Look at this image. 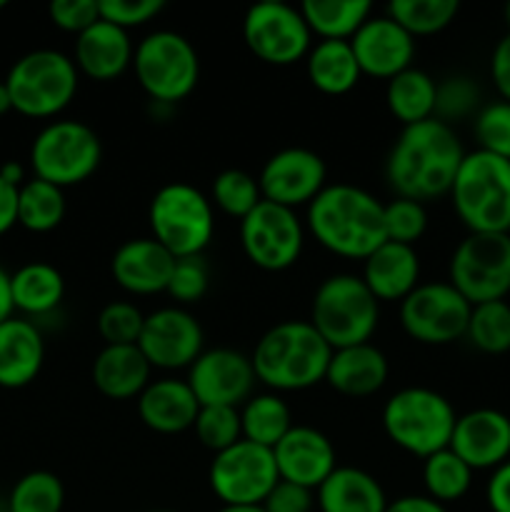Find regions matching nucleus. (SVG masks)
<instances>
[{
  "label": "nucleus",
  "instance_id": "nucleus-41",
  "mask_svg": "<svg viewBox=\"0 0 510 512\" xmlns=\"http://www.w3.org/2000/svg\"><path fill=\"white\" fill-rule=\"evenodd\" d=\"M193 430L203 448L213 450L215 455L223 453L243 440L240 410L228 408V405H205L195 418Z\"/></svg>",
  "mask_w": 510,
  "mask_h": 512
},
{
  "label": "nucleus",
  "instance_id": "nucleus-22",
  "mask_svg": "<svg viewBox=\"0 0 510 512\" xmlns=\"http://www.w3.org/2000/svg\"><path fill=\"white\" fill-rule=\"evenodd\" d=\"M175 258L155 238L125 240L110 260L113 280L130 295H158L168 290Z\"/></svg>",
  "mask_w": 510,
  "mask_h": 512
},
{
  "label": "nucleus",
  "instance_id": "nucleus-18",
  "mask_svg": "<svg viewBox=\"0 0 510 512\" xmlns=\"http://www.w3.org/2000/svg\"><path fill=\"white\" fill-rule=\"evenodd\" d=\"M255 383L258 378H255L253 360L230 348L203 350L188 368V385L198 398L200 408L245 405L253 398Z\"/></svg>",
  "mask_w": 510,
  "mask_h": 512
},
{
  "label": "nucleus",
  "instance_id": "nucleus-48",
  "mask_svg": "<svg viewBox=\"0 0 510 512\" xmlns=\"http://www.w3.org/2000/svg\"><path fill=\"white\" fill-rule=\"evenodd\" d=\"M48 15L55 28L78 38L100 20V5L98 0H53L48 5Z\"/></svg>",
  "mask_w": 510,
  "mask_h": 512
},
{
  "label": "nucleus",
  "instance_id": "nucleus-23",
  "mask_svg": "<svg viewBox=\"0 0 510 512\" xmlns=\"http://www.w3.org/2000/svg\"><path fill=\"white\" fill-rule=\"evenodd\" d=\"M133 55L135 48L128 30L100 18L98 23L90 25L85 33L75 38L73 63L85 78L110 83L133 65Z\"/></svg>",
  "mask_w": 510,
  "mask_h": 512
},
{
  "label": "nucleus",
  "instance_id": "nucleus-60",
  "mask_svg": "<svg viewBox=\"0 0 510 512\" xmlns=\"http://www.w3.org/2000/svg\"><path fill=\"white\" fill-rule=\"evenodd\" d=\"M153 512H173V510H153Z\"/></svg>",
  "mask_w": 510,
  "mask_h": 512
},
{
  "label": "nucleus",
  "instance_id": "nucleus-30",
  "mask_svg": "<svg viewBox=\"0 0 510 512\" xmlns=\"http://www.w3.org/2000/svg\"><path fill=\"white\" fill-rule=\"evenodd\" d=\"M310 85L325 95H345L360 83L363 73L348 40H318L305 58Z\"/></svg>",
  "mask_w": 510,
  "mask_h": 512
},
{
  "label": "nucleus",
  "instance_id": "nucleus-15",
  "mask_svg": "<svg viewBox=\"0 0 510 512\" xmlns=\"http://www.w3.org/2000/svg\"><path fill=\"white\" fill-rule=\"evenodd\" d=\"M210 490L223 505H263L280 483L273 450L240 440L210 463Z\"/></svg>",
  "mask_w": 510,
  "mask_h": 512
},
{
  "label": "nucleus",
  "instance_id": "nucleus-31",
  "mask_svg": "<svg viewBox=\"0 0 510 512\" xmlns=\"http://www.w3.org/2000/svg\"><path fill=\"white\" fill-rule=\"evenodd\" d=\"M10 293H13L15 310L40 318L58 310V305L63 303L65 280L55 265L35 260L10 275Z\"/></svg>",
  "mask_w": 510,
  "mask_h": 512
},
{
  "label": "nucleus",
  "instance_id": "nucleus-9",
  "mask_svg": "<svg viewBox=\"0 0 510 512\" xmlns=\"http://www.w3.org/2000/svg\"><path fill=\"white\" fill-rule=\"evenodd\" d=\"M133 70L140 88L155 105H175L188 98L200 78L193 43L175 30H155L135 45Z\"/></svg>",
  "mask_w": 510,
  "mask_h": 512
},
{
  "label": "nucleus",
  "instance_id": "nucleus-52",
  "mask_svg": "<svg viewBox=\"0 0 510 512\" xmlns=\"http://www.w3.org/2000/svg\"><path fill=\"white\" fill-rule=\"evenodd\" d=\"M18 190L20 188L0 178V235L18 225Z\"/></svg>",
  "mask_w": 510,
  "mask_h": 512
},
{
  "label": "nucleus",
  "instance_id": "nucleus-1",
  "mask_svg": "<svg viewBox=\"0 0 510 512\" xmlns=\"http://www.w3.org/2000/svg\"><path fill=\"white\" fill-rule=\"evenodd\" d=\"M463 158L453 125L438 118L405 125L385 163V180L395 198L425 203L450 193Z\"/></svg>",
  "mask_w": 510,
  "mask_h": 512
},
{
  "label": "nucleus",
  "instance_id": "nucleus-10",
  "mask_svg": "<svg viewBox=\"0 0 510 512\" xmlns=\"http://www.w3.org/2000/svg\"><path fill=\"white\" fill-rule=\"evenodd\" d=\"M100 158L103 145L98 133L80 120H53L30 145L35 178L60 190L85 183L98 170Z\"/></svg>",
  "mask_w": 510,
  "mask_h": 512
},
{
  "label": "nucleus",
  "instance_id": "nucleus-27",
  "mask_svg": "<svg viewBox=\"0 0 510 512\" xmlns=\"http://www.w3.org/2000/svg\"><path fill=\"white\" fill-rule=\"evenodd\" d=\"M388 358L373 343L333 350L325 383L348 398H368L388 383Z\"/></svg>",
  "mask_w": 510,
  "mask_h": 512
},
{
  "label": "nucleus",
  "instance_id": "nucleus-37",
  "mask_svg": "<svg viewBox=\"0 0 510 512\" xmlns=\"http://www.w3.org/2000/svg\"><path fill=\"white\" fill-rule=\"evenodd\" d=\"M458 0H393L385 8V15L393 18L405 33L435 35L448 28L458 15Z\"/></svg>",
  "mask_w": 510,
  "mask_h": 512
},
{
  "label": "nucleus",
  "instance_id": "nucleus-19",
  "mask_svg": "<svg viewBox=\"0 0 510 512\" xmlns=\"http://www.w3.org/2000/svg\"><path fill=\"white\" fill-rule=\"evenodd\" d=\"M360 73L370 78L393 80L403 70L413 68L415 38L405 33L388 15H370L363 28L350 40Z\"/></svg>",
  "mask_w": 510,
  "mask_h": 512
},
{
  "label": "nucleus",
  "instance_id": "nucleus-46",
  "mask_svg": "<svg viewBox=\"0 0 510 512\" xmlns=\"http://www.w3.org/2000/svg\"><path fill=\"white\" fill-rule=\"evenodd\" d=\"M210 285V270L205 265L203 255H193V258H178L175 260L173 275L165 293L180 305L198 303Z\"/></svg>",
  "mask_w": 510,
  "mask_h": 512
},
{
  "label": "nucleus",
  "instance_id": "nucleus-47",
  "mask_svg": "<svg viewBox=\"0 0 510 512\" xmlns=\"http://www.w3.org/2000/svg\"><path fill=\"white\" fill-rule=\"evenodd\" d=\"M100 18L118 28L130 30L150 23L163 13V0H98Z\"/></svg>",
  "mask_w": 510,
  "mask_h": 512
},
{
  "label": "nucleus",
  "instance_id": "nucleus-3",
  "mask_svg": "<svg viewBox=\"0 0 510 512\" xmlns=\"http://www.w3.org/2000/svg\"><path fill=\"white\" fill-rule=\"evenodd\" d=\"M330 355L333 348L310 320H285L258 340L250 360L258 383L273 393H295L323 383Z\"/></svg>",
  "mask_w": 510,
  "mask_h": 512
},
{
  "label": "nucleus",
  "instance_id": "nucleus-25",
  "mask_svg": "<svg viewBox=\"0 0 510 512\" xmlns=\"http://www.w3.org/2000/svg\"><path fill=\"white\" fill-rule=\"evenodd\" d=\"M198 413L200 403L193 390H190L188 380H150L148 388L138 395V415L145 428H150L153 433H185L195 425Z\"/></svg>",
  "mask_w": 510,
  "mask_h": 512
},
{
  "label": "nucleus",
  "instance_id": "nucleus-56",
  "mask_svg": "<svg viewBox=\"0 0 510 512\" xmlns=\"http://www.w3.org/2000/svg\"><path fill=\"white\" fill-rule=\"evenodd\" d=\"M13 110V100H10V93H8V85H5V80H0V115L10 113Z\"/></svg>",
  "mask_w": 510,
  "mask_h": 512
},
{
  "label": "nucleus",
  "instance_id": "nucleus-59",
  "mask_svg": "<svg viewBox=\"0 0 510 512\" xmlns=\"http://www.w3.org/2000/svg\"><path fill=\"white\" fill-rule=\"evenodd\" d=\"M5 5H8V3H5V0H0V10H3V8H5Z\"/></svg>",
  "mask_w": 510,
  "mask_h": 512
},
{
  "label": "nucleus",
  "instance_id": "nucleus-14",
  "mask_svg": "<svg viewBox=\"0 0 510 512\" xmlns=\"http://www.w3.org/2000/svg\"><path fill=\"white\" fill-rule=\"evenodd\" d=\"M473 305L450 283H420L400 303V325L423 345H448L465 338Z\"/></svg>",
  "mask_w": 510,
  "mask_h": 512
},
{
  "label": "nucleus",
  "instance_id": "nucleus-26",
  "mask_svg": "<svg viewBox=\"0 0 510 512\" xmlns=\"http://www.w3.org/2000/svg\"><path fill=\"white\" fill-rule=\"evenodd\" d=\"M43 363L45 340L33 320L13 315L0 323V388H25L38 378Z\"/></svg>",
  "mask_w": 510,
  "mask_h": 512
},
{
  "label": "nucleus",
  "instance_id": "nucleus-45",
  "mask_svg": "<svg viewBox=\"0 0 510 512\" xmlns=\"http://www.w3.org/2000/svg\"><path fill=\"white\" fill-rule=\"evenodd\" d=\"M480 88L465 75H453L438 83L435 90V118L443 123H453V120L468 118L475 108H478Z\"/></svg>",
  "mask_w": 510,
  "mask_h": 512
},
{
  "label": "nucleus",
  "instance_id": "nucleus-40",
  "mask_svg": "<svg viewBox=\"0 0 510 512\" xmlns=\"http://www.w3.org/2000/svg\"><path fill=\"white\" fill-rule=\"evenodd\" d=\"M210 203L230 218L243 220L245 215H250L263 203L258 178H253L245 170H223V173L215 175L213 185H210Z\"/></svg>",
  "mask_w": 510,
  "mask_h": 512
},
{
  "label": "nucleus",
  "instance_id": "nucleus-58",
  "mask_svg": "<svg viewBox=\"0 0 510 512\" xmlns=\"http://www.w3.org/2000/svg\"><path fill=\"white\" fill-rule=\"evenodd\" d=\"M505 20H508V28H510V3L505 5Z\"/></svg>",
  "mask_w": 510,
  "mask_h": 512
},
{
  "label": "nucleus",
  "instance_id": "nucleus-33",
  "mask_svg": "<svg viewBox=\"0 0 510 512\" xmlns=\"http://www.w3.org/2000/svg\"><path fill=\"white\" fill-rule=\"evenodd\" d=\"M435 90H438V83L425 70L408 68L388 80L385 105L390 115L403 123V128L423 123V120L435 118Z\"/></svg>",
  "mask_w": 510,
  "mask_h": 512
},
{
  "label": "nucleus",
  "instance_id": "nucleus-54",
  "mask_svg": "<svg viewBox=\"0 0 510 512\" xmlns=\"http://www.w3.org/2000/svg\"><path fill=\"white\" fill-rule=\"evenodd\" d=\"M15 305H13V293H10V273H5L0 268V323L13 318Z\"/></svg>",
  "mask_w": 510,
  "mask_h": 512
},
{
  "label": "nucleus",
  "instance_id": "nucleus-8",
  "mask_svg": "<svg viewBox=\"0 0 510 512\" xmlns=\"http://www.w3.org/2000/svg\"><path fill=\"white\" fill-rule=\"evenodd\" d=\"M148 220L153 238L175 260L203 255L215 235L213 203L188 183L163 185L150 200Z\"/></svg>",
  "mask_w": 510,
  "mask_h": 512
},
{
  "label": "nucleus",
  "instance_id": "nucleus-44",
  "mask_svg": "<svg viewBox=\"0 0 510 512\" xmlns=\"http://www.w3.org/2000/svg\"><path fill=\"white\" fill-rule=\"evenodd\" d=\"M475 140L478 150L510 160V103L495 100L485 105L475 118Z\"/></svg>",
  "mask_w": 510,
  "mask_h": 512
},
{
  "label": "nucleus",
  "instance_id": "nucleus-28",
  "mask_svg": "<svg viewBox=\"0 0 510 512\" xmlns=\"http://www.w3.org/2000/svg\"><path fill=\"white\" fill-rule=\"evenodd\" d=\"M150 363L138 345H105L93 360V385L110 400L138 398L150 383Z\"/></svg>",
  "mask_w": 510,
  "mask_h": 512
},
{
  "label": "nucleus",
  "instance_id": "nucleus-16",
  "mask_svg": "<svg viewBox=\"0 0 510 512\" xmlns=\"http://www.w3.org/2000/svg\"><path fill=\"white\" fill-rule=\"evenodd\" d=\"M203 328L185 308L170 305L145 315L138 338L140 353L158 370L190 368L203 353Z\"/></svg>",
  "mask_w": 510,
  "mask_h": 512
},
{
  "label": "nucleus",
  "instance_id": "nucleus-20",
  "mask_svg": "<svg viewBox=\"0 0 510 512\" xmlns=\"http://www.w3.org/2000/svg\"><path fill=\"white\" fill-rule=\"evenodd\" d=\"M450 450L473 473L500 468L510 460V418L493 408H478L458 415Z\"/></svg>",
  "mask_w": 510,
  "mask_h": 512
},
{
  "label": "nucleus",
  "instance_id": "nucleus-2",
  "mask_svg": "<svg viewBox=\"0 0 510 512\" xmlns=\"http://www.w3.org/2000/svg\"><path fill=\"white\" fill-rule=\"evenodd\" d=\"M308 230L328 253L365 260L385 243L383 203L358 185H325L308 205Z\"/></svg>",
  "mask_w": 510,
  "mask_h": 512
},
{
  "label": "nucleus",
  "instance_id": "nucleus-39",
  "mask_svg": "<svg viewBox=\"0 0 510 512\" xmlns=\"http://www.w3.org/2000/svg\"><path fill=\"white\" fill-rule=\"evenodd\" d=\"M63 480L48 470H33L13 485L8 512H63Z\"/></svg>",
  "mask_w": 510,
  "mask_h": 512
},
{
  "label": "nucleus",
  "instance_id": "nucleus-5",
  "mask_svg": "<svg viewBox=\"0 0 510 512\" xmlns=\"http://www.w3.org/2000/svg\"><path fill=\"white\" fill-rule=\"evenodd\" d=\"M378 320L380 303L360 275L335 273L315 290L310 325L333 350L370 343Z\"/></svg>",
  "mask_w": 510,
  "mask_h": 512
},
{
  "label": "nucleus",
  "instance_id": "nucleus-50",
  "mask_svg": "<svg viewBox=\"0 0 510 512\" xmlns=\"http://www.w3.org/2000/svg\"><path fill=\"white\" fill-rule=\"evenodd\" d=\"M490 78H493L500 98L510 103V30L498 40L493 55H490Z\"/></svg>",
  "mask_w": 510,
  "mask_h": 512
},
{
  "label": "nucleus",
  "instance_id": "nucleus-12",
  "mask_svg": "<svg viewBox=\"0 0 510 512\" xmlns=\"http://www.w3.org/2000/svg\"><path fill=\"white\" fill-rule=\"evenodd\" d=\"M243 40L255 58L275 68L305 60L313 48V33L300 13V5L283 0L250 5L243 18Z\"/></svg>",
  "mask_w": 510,
  "mask_h": 512
},
{
  "label": "nucleus",
  "instance_id": "nucleus-38",
  "mask_svg": "<svg viewBox=\"0 0 510 512\" xmlns=\"http://www.w3.org/2000/svg\"><path fill=\"white\" fill-rule=\"evenodd\" d=\"M465 338L488 355H503L510 350V305L505 300L473 305Z\"/></svg>",
  "mask_w": 510,
  "mask_h": 512
},
{
  "label": "nucleus",
  "instance_id": "nucleus-4",
  "mask_svg": "<svg viewBox=\"0 0 510 512\" xmlns=\"http://www.w3.org/2000/svg\"><path fill=\"white\" fill-rule=\"evenodd\" d=\"M448 195L470 233H510V160L465 153Z\"/></svg>",
  "mask_w": 510,
  "mask_h": 512
},
{
  "label": "nucleus",
  "instance_id": "nucleus-55",
  "mask_svg": "<svg viewBox=\"0 0 510 512\" xmlns=\"http://www.w3.org/2000/svg\"><path fill=\"white\" fill-rule=\"evenodd\" d=\"M0 178L8 180V183L15 185V188H20V185L25 183L23 165L15 163V160H8V163H5V165H0Z\"/></svg>",
  "mask_w": 510,
  "mask_h": 512
},
{
  "label": "nucleus",
  "instance_id": "nucleus-13",
  "mask_svg": "<svg viewBox=\"0 0 510 512\" xmlns=\"http://www.w3.org/2000/svg\"><path fill=\"white\" fill-rule=\"evenodd\" d=\"M305 230L298 213L263 200L240 220V245L255 268L280 273L298 263L303 253Z\"/></svg>",
  "mask_w": 510,
  "mask_h": 512
},
{
  "label": "nucleus",
  "instance_id": "nucleus-24",
  "mask_svg": "<svg viewBox=\"0 0 510 512\" xmlns=\"http://www.w3.org/2000/svg\"><path fill=\"white\" fill-rule=\"evenodd\" d=\"M360 278L378 303H403L420 285V258L413 245L385 240L363 260Z\"/></svg>",
  "mask_w": 510,
  "mask_h": 512
},
{
  "label": "nucleus",
  "instance_id": "nucleus-43",
  "mask_svg": "<svg viewBox=\"0 0 510 512\" xmlns=\"http://www.w3.org/2000/svg\"><path fill=\"white\" fill-rule=\"evenodd\" d=\"M383 220H385V238L393 243L413 245L423 238L428 228V213L425 205L418 200L395 198L390 203H383Z\"/></svg>",
  "mask_w": 510,
  "mask_h": 512
},
{
  "label": "nucleus",
  "instance_id": "nucleus-36",
  "mask_svg": "<svg viewBox=\"0 0 510 512\" xmlns=\"http://www.w3.org/2000/svg\"><path fill=\"white\" fill-rule=\"evenodd\" d=\"M470 483H473V470L450 448L423 460L425 495L433 498L435 503H455V500H460L468 493Z\"/></svg>",
  "mask_w": 510,
  "mask_h": 512
},
{
  "label": "nucleus",
  "instance_id": "nucleus-21",
  "mask_svg": "<svg viewBox=\"0 0 510 512\" xmlns=\"http://www.w3.org/2000/svg\"><path fill=\"white\" fill-rule=\"evenodd\" d=\"M280 480L318 490L328 475L338 468V455L328 435L308 425H293L290 433L273 448Z\"/></svg>",
  "mask_w": 510,
  "mask_h": 512
},
{
  "label": "nucleus",
  "instance_id": "nucleus-42",
  "mask_svg": "<svg viewBox=\"0 0 510 512\" xmlns=\"http://www.w3.org/2000/svg\"><path fill=\"white\" fill-rule=\"evenodd\" d=\"M98 333L105 345H138L145 315L128 300H113L98 313Z\"/></svg>",
  "mask_w": 510,
  "mask_h": 512
},
{
  "label": "nucleus",
  "instance_id": "nucleus-51",
  "mask_svg": "<svg viewBox=\"0 0 510 512\" xmlns=\"http://www.w3.org/2000/svg\"><path fill=\"white\" fill-rule=\"evenodd\" d=\"M485 498L493 512H510V460L493 470Z\"/></svg>",
  "mask_w": 510,
  "mask_h": 512
},
{
  "label": "nucleus",
  "instance_id": "nucleus-35",
  "mask_svg": "<svg viewBox=\"0 0 510 512\" xmlns=\"http://www.w3.org/2000/svg\"><path fill=\"white\" fill-rule=\"evenodd\" d=\"M65 218V193L40 178H30L18 190V225L30 233H50Z\"/></svg>",
  "mask_w": 510,
  "mask_h": 512
},
{
  "label": "nucleus",
  "instance_id": "nucleus-7",
  "mask_svg": "<svg viewBox=\"0 0 510 512\" xmlns=\"http://www.w3.org/2000/svg\"><path fill=\"white\" fill-rule=\"evenodd\" d=\"M78 68L60 50H30L5 75L15 113L25 118H55L78 93Z\"/></svg>",
  "mask_w": 510,
  "mask_h": 512
},
{
  "label": "nucleus",
  "instance_id": "nucleus-49",
  "mask_svg": "<svg viewBox=\"0 0 510 512\" xmlns=\"http://www.w3.org/2000/svg\"><path fill=\"white\" fill-rule=\"evenodd\" d=\"M260 508L265 512H313L315 495L313 490L280 480V483L270 490V495L263 500Z\"/></svg>",
  "mask_w": 510,
  "mask_h": 512
},
{
  "label": "nucleus",
  "instance_id": "nucleus-57",
  "mask_svg": "<svg viewBox=\"0 0 510 512\" xmlns=\"http://www.w3.org/2000/svg\"><path fill=\"white\" fill-rule=\"evenodd\" d=\"M218 512H265L260 505H223Z\"/></svg>",
  "mask_w": 510,
  "mask_h": 512
},
{
  "label": "nucleus",
  "instance_id": "nucleus-32",
  "mask_svg": "<svg viewBox=\"0 0 510 512\" xmlns=\"http://www.w3.org/2000/svg\"><path fill=\"white\" fill-rule=\"evenodd\" d=\"M310 33L320 40H353L363 28L365 20L373 15L368 0H305L300 3Z\"/></svg>",
  "mask_w": 510,
  "mask_h": 512
},
{
  "label": "nucleus",
  "instance_id": "nucleus-17",
  "mask_svg": "<svg viewBox=\"0 0 510 512\" xmlns=\"http://www.w3.org/2000/svg\"><path fill=\"white\" fill-rule=\"evenodd\" d=\"M328 168L323 158L308 148H285L265 160L258 175L263 200L283 208L310 205L325 190Z\"/></svg>",
  "mask_w": 510,
  "mask_h": 512
},
{
  "label": "nucleus",
  "instance_id": "nucleus-29",
  "mask_svg": "<svg viewBox=\"0 0 510 512\" xmlns=\"http://www.w3.org/2000/svg\"><path fill=\"white\" fill-rule=\"evenodd\" d=\"M320 512H385L388 498L378 480L360 468H335L315 490Z\"/></svg>",
  "mask_w": 510,
  "mask_h": 512
},
{
  "label": "nucleus",
  "instance_id": "nucleus-53",
  "mask_svg": "<svg viewBox=\"0 0 510 512\" xmlns=\"http://www.w3.org/2000/svg\"><path fill=\"white\" fill-rule=\"evenodd\" d=\"M385 512H448V508L435 503L428 495H403V498L388 503Z\"/></svg>",
  "mask_w": 510,
  "mask_h": 512
},
{
  "label": "nucleus",
  "instance_id": "nucleus-34",
  "mask_svg": "<svg viewBox=\"0 0 510 512\" xmlns=\"http://www.w3.org/2000/svg\"><path fill=\"white\" fill-rule=\"evenodd\" d=\"M240 425H243V440L273 450L293 428V415L278 393H260L243 405Z\"/></svg>",
  "mask_w": 510,
  "mask_h": 512
},
{
  "label": "nucleus",
  "instance_id": "nucleus-6",
  "mask_svg": "<svg viewBox=\"0 0 510 512\" xmlns=\"http://www.w3.org/2000/svg\"><path fill=\"white\" fill-rule=\"evenodd\" d=\"M453 405L430 388H403L383 408V430L390 443L425 460L450 448L455 430Z\"/></svg>",
  "mask_w": 510,
  "mask_h": 512
},
{
  "label": "nucleus",
  "instance_id": "nucleus-11",
  "mask_svg": "<svg viewBox=\"0 0 510 512\" xmlns=\"http://www.w3.org/2000/svg\"><path fill=\"white\" fill-rule=\"evenodd\" d=\"M448 283L470 305L510 293V233H468L450 258Z\"/></svg>",
  "mask_w": 510,
  "mask_h": 512
}]
</instances>
